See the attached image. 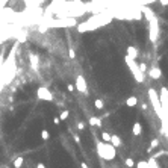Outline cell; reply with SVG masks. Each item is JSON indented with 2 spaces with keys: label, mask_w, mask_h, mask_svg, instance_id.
Returning a JSON list of instances; mask_svg holds the SVG:
<instances>
[{
  "label": "cell",
  "mask_w": 168,
  "mask_h": 168,
  "mask_svg": "<svg viewBox=\"0 0 168 168\" xmlns=\"http://www.w3.org/2000/svg\"><path fill=\"white\" fill-rule=\"evenodd\" d=\"M112 21V15L108 14V12H97L96 15H93L91 18H88L86 21L83 23H77V32L79 33H85V32H89V30H96L98 28H101V26H105L108 23Z\"/></svg>",
  "instance_id": "6da1fadb"
},
{
  "label": "cell",
  "mask_w": 168,
  "mask_h": 168,
  "mask_svg": "<svg viewBox=\"0 0 168 168\" xmlns=\"http://www.w3.org/2000/svg\"><path fill=\"white\" fill-rule=\"evenodd\" d=\"M97 153L101 159L105 161H112L117 156V148H115L111 143H103V141H98L97 143Z\"/></svg>",
  "instance_id": "7a4b0ae2"
},
{
  "label": "cell",
  "mask_w": 168,
  "mask_h": 168,
  "mask_svg": "<svg viewBox=\"0 0 168 168\" xmlns=\"http://www.w3.org/2000/svg\"><path fill=\"white\" fill-rule=\"evenodd\" d=\"M148 100H150V103H151V106H153L154 112H156V115H159V118L162 120V124H165L167 118H165L164 109H162V106H161V101H159V94H158V91H156V89H153V88H150V89H148Z\"/></svg>",
  "instance_id": "3957f363"
},
{
  "label": "cell",
  "mask_w": 168,
  "mask_h": 168,
  "mask_svg": "<svg viewBox=\"0 0 168 168\" xmlns=\"http://www.w3.org/2000/svg\"><path fill=\"white\" fill-rule=\"evenodd\" d=\"M124 62H126V65L129 67V70H130L132 76L135 77V80H136L138 83H143L144 79H146V74L139 70V65H138L136 59H132V58H129V56H124Z\"/></svg>",
  "instance_id": "277c9868"
},
{
  "label": "cell",
  "mask_w": 168,
  "mask_h": 168,
  "mask_svg": "<svg viewBox=\"0 0 168 168\" xmlns=\"http://www.w3.org/2000/svg\"><path fill=\"white\" fill-rule=\"evenodd\" d=\"M148 38L151 43H156L159 38V21L156 17L148 20Z\"/></svg>",
  "instance_id": "5b68a950"
},
{
  "label": "cell",
  "mask_w": 168,
  "mask_h": 168,
  "mask_svg": "<svg viewBox=\"0 0 168 168\" xmlns=\"http://www.w3.org/2000/svg\"><path fill=\"white\" fill-rule=\"evenodd\" d=\"M159 101H161V106L164 109L165 114V118H168V88H161V93H159Z\"/></svg>",
  "instance_id": "8992f818"
},
{
  "label": "cell",
  "mask_w": 168,
  "mask_h": 168,
  "mask_svg": "<svg viewBox=\"0 0 168 168\" xmlns=\"http://www.w3.org/2000/svg\"><path fill=\"white\" fill-rule=\"evenodd\" d=\"M36 97L40 100H44V101H51L53 100V94H51V91L49 88H46V86H40L36 89Z\"/></svg>",
  "instance_id": "52a82bcc"
},
{
  "label": "cell",
  "mask_w": 168,
  "mask_h": 168,
  "mask_svg": "<svg viewBox=\"0 0 168 168\" xmlns=\"http://www.w3.org/2000/svg\"><path fill=\"white\" fill-rule=\"evenodd\" d=\"M74 89H77L80 94H88V85H86V80L82 74H79L76 77V83H74Z\"/></svg>",
  "instance_id": "ba28073f"
},
{
  "label": "cell",
  "mask_w": 168,
  "mask_h": 168,
  "mask_svg": "<svg viewBox=\"0 0 168 168\" xmlns=\"http://www.w3.org/2000/svg\"><path fill=\"white\" fill-rule=\"evenodd\" d=\"M148 76L151 77V79L158 80V79H161V77H162V70H161L159 67H151V68L148 70Z\"/></svg>",
  "instance_id": "9c48e42d"
},
{
  "label": "cell",
  "mask_w": 168,
  "mask_h": 168,
  "mask_svg": "<svg viewBox=\"0 0 168 168\" xmlns=\"http://www.w3.org/2000/svg\"><path fill=\"white\" fill-rule=\"evenodd\" d=\"M139 9H141V12H143V15H144L147 20H151L153 17H156V15L153 14V11H151V9L147 6V5H141V8H139Z\"/></svg>",
  "instance_id": "30bf717a"
},
{
  "label": "cell",
  "mask_w": 168,
  "mask_h": 168,
  "mask_svg": "<svg viewBox=\"0 0 168 168\" xmlns=\"http://www.w3.org/2000/svg\"><path fill=\"white\" fill-rule=\"evenodd\" d=\"M29 59H30V67H32V70H33V71H38V68H40V61H38V56L33 55V53H30V55H29Z\"/></svg>",
  "instance_id": "8fae6325"
},
{
  "label": "cell",
  "mask_w": 168,
  "mask_h": 168,
  "mask_svg": "<svg viewBox=\"0 0 168 168\" xmlns=\"http://www.w3.org/2000/svg\"><path fill=\"white\" fill-rule=\"evenodd\" d=\"M109 143H111L115 148H117V147H121V144H123V143H121V138H120L117 133H112V135H111V141H109Z\"/></svg>",
  "instance_id": "7c38bea8"
},
{
  "label": "cell",
  "mask_w": 168,
  "mask_h": 168,
  "mask_svg": "<svg viewBox=\"0 0 168 168\" xmlns=\"http://www.w3.org/2000/svg\"><path fill=\"white\" fill-rule=\"evenodd\" d=\"M138 55H139V51H138L136 47H133V46H129V47H127V55H126V56L132 58V59H136Z\"/></svg>",
  "instance_id": "4fadbf2b"
},
{
  "label": "cell",
  "mask_w": 168,
  "mask_h": 168,
  "mask_svg": "<svg viewBox=\"0 0 168 168\" xmlns=\"http://www.w3.org/2000/svg\"><path fill=\"white\" fill-rule=\"evenodd\" d=\"M132 133H133L135 136H139L141 133H143V126H141V123H138V121H135V123H133Z\"/></svg>",
  "instance_id": "5bb4252c"
},
{
  "label": "cell",
  "mask_w": 168,
  "mask_h": 168,
  "mask_svg": "<svg viewBox=\"0 0 168 168\" xmlns=\"http://www.w3.org/2000/svg\"><path fill=\"white\" fill-rule=\"evenodd\" d=\"M136 105H138V97H135V96L127 97V100H126V106H129V108H135Z\"/></svg>",
  "instance_id": "9a60e30c"
},
{
  "label": "cell",
  "mask_w": 168,
  "mask_h": 168,
  "mask_svg": "<svg viewBox=\"0 0 168 168\" xmlns=\"http://www.w3.org/2000/svg\"><path fill=\"white\" fill-rule=\"evenodd\" d=\"M88 123L91 124V126H98V127H101V120H100L98 117H89Z\"/></svg>",
  "instance_id": "2e32d148"
},
{
  "label": "cell",
  "mask_w": 168,
  "mask_h": 168,
  "mask_svg": "<svg viewBox=\"0 0 168 168\" xmlns=\"http://www.w3.org/2000/svg\"><path fill=\"white\" fill-rule=\"evenodd\" d=\"M158 147H159V139H158V138H154V139L151 141V143H150V147H148L147 153H151L154 148H158Z\"/></svg>",
  "instance_id": "e0dca14e"
},
{
  "label": "cell",
  "mask_w": 168,
  "mask_h": 168,
  "mask_svg": "<svg viewBox=\"0 0 168 168\" xmlns=\"http://www.w3.org/2000/svg\"><path fill=\"white\" fill-rule=\"evenodd\" d=\"M23 162H24V158L17 156V158L14 159V168H21V167H23Z\"/></svg>",
  "instance_id": "ac0fdd59"
},
{
  "label": "cell",
  "mask_w": 168,
  "mask_h": 168,
  "mask_svg": "<svg viewBox=\"0 0 168 168\" xmlns=\"http://www.w3.org/2000/svg\"><path fill=\"white\" fill-rule=\"evenodd\" d=\"M147 164H148V168H159V165H158V162H156V159L154 158H148V161H147Z\"/></svg>",
  "instance_id": "d6986e66"
},
{
  "label": "cell",
  "mask_w": 168,
  "mask_h": 168,
  "mask_svg": "<svg viewBox=\"0 0 168 168\" xmlns=\"http://www.w3.org/2000/svg\"><path fill=\"white\" fill-rule=\"evenodd\" d=\"M68 115H70V111H68V109H64V111L59 114V120H61V121H65V120L68 118Z\"/></svg>",
  "instance_id": "ffe728a7"
},
{
  "label": "cell",
  "mask_w": 168,
  "mask_h": 168,
  "mask_svg": "<svg viewBox=\"0 0 168 168\" xmlns=\"http://www.w3.org/2000/svg\"><path fill=\"white\" fill-rule=\"evenodd\" d=\"M94 106H96V109H103V108H105V101H103L101 98H97L96 101H94Z\"/></svg>",
  "instance_id": "44dd1931"
},
{
  "label": "cell",
  "mask_w": 168,
  "mask_h": 168,
  "mask_svg": "<svg viewBox=\"0 0 168 168\" xmlns=\"http://www.w3.org/2000/svg\"><path fill=\"white\" fill-rule=\"evenodd\" d=\"M101 141H103V143H109V141H111V133L101 132Z\"/></svg>",
  "instance_id": "7402d4cb"
},
{
  "label": "cell",
  "mask_w": 168,
  "mask_h": 168,
  "mask_svg": "<svg viewBox=\"0 0 168 168\" xmlns=\"http://www.w3.org/2000/svg\"><path fill=\"white\" fill-rule=\"evenodd\" d=\"M124 164H126V167H129V168H133V167H135V162H133L132 158H126Z\"/></svg>",
  "instance_id": "603a6c76"
},
{
  "label": "cell",
  "mask_w": 168,
  "mask_h": 168,
  "mask_svg": "<svg viewBox=\"0 0 168 168\" xmlns=\"http://www.w3.org/2000/svg\"><path fill=\"white\" fill-rule=\"evenodd\" d=\"M165 154H168V151H165V150H161L159 153H154V154H151V158H161V156H165Z\"/></svg>",
  "instance_id": "cb8c5ba5"
},
{
  "label": "cell",
  "mask_w": 168,
  "mask_h": 168,
  "mask_svg": "<svg viewBox=\"0 0 168 168\" xmlns=\"http://www.w3.org/2000/svg\"><path fill=\"white\" fill-rule=\"evenodd\" d=\"M41 138H43L44 141H47V139H50V132H49V130H46V129H44V130L41 132Z\"/></svg>",
  "instance_id": "d4e9b609"
},
{
  "label": "cell",
  "mask_w": 168,
  "mask_h": 168,
  "mask_svg": "<svg viewBox=\"0 0 168 168\" xmlns=\"http://www.w3.org/2000/svg\"><path fill=\"white\" fill-rule=\"evenodd\" d=\"M136 168H148V164H147L146 161H139V162L136 164Z\"/></svg>",
  "instance_id": "484cf974"
},
{
  "label": "cell",
  "mask_w": 168,
  "mask_h": 168,
  "mask_svg": "<svg viewBox=\"0 0 168 168\" xmlns=\"http://www.w3.org/2000/svg\"><path fill=\"white\" fill-rule=\"evenodd\" d=\"M138 65H139V70L146 74V71H147V64H144V62H143V64H138Z\"/></svg>",
  "instance_id": "4316f807"
},
{
  "label": "cell",
  "mask_w": 168,
  "mask_h": 168,
  "mask_svg": "<svg viewBox=\"0 0 168 168\" xmlns=\"http://www.w3.org/2000/svg\"><path fill=\"white\" fill-rule=\"evenodd\" d=\"M77 129H79V130H83V129H85V123L79 121V123H77Z\"/></svg>",
  "instance_id": "83f0119b"
},
{
  "label": "cell",
  "mask_w": 168,
  "mask_h": 168,
  "mask_svg": "<svg viewBox=\"0 0 168 168\" xmlns=\"http://www.w3.org/2000/svg\"><path fill=\"white\" fill-rule=\"evenodd\" d=\"M68 55H70L71 59H74V58H76V51H74L73 49H70V50H68Z\"/></svg>",
  "instance_id": "f1b7e54d"
},
{
  "label": "cell",
  "mask_w": 168,
  "mask_h": 168,
  "mask_svg": "<svg viewBox=\"0 0 168 168\" xmlns=\"http://www.w3.org/2000/svg\"><path fill=\"white\" fill-rule=\"evenodd\" d=\"M73 138H74V141H76L77 144H80V136L77 135V133H74V135H73Z\"/></svg>",
  "instance_id": "f546056e"
},
{
  "label": "cell",
  "mask_w": 168,
  "mask_h": 168,
  "mask_svg": "<svg viewBox=\"0 0 168 168\" xmlns=\"http://www.w3.org/2000/svg\"><path fill=\"white\" fill-rule=\"evenodd\" d=\"M67 89H68L70 93H73V91H74V85H73V83H68V85H67Z\"/></svg>",
  "instance_id": "4dcf8cb0"
},
{
  "label": "cell",
  "mask_w": 168,
  "mask_h": 168,
  "mask_svg": "<svg viewBox=\"0 0 168 168\" xmlns=\"http://www.w3.org/2000/svg\"><path fill=\"white\" fill-rule=\"evenodd\" d=\"M159 3H161L162 6H168V0H159Z\"/></svg>",
  "instance_id": "1f68e13d"
},
{
  "label": "cell",
  "mask_w": 168,
  "mask_h": 168,
  "mask_svg": "<svg viewBox=\"0 0 168 168\" xmlns=\"http://www.w3.org/2000/svg\"><path fill=\"white\" fill-rule=\"evenodd\" d=\"M53 123H55V124H59V123H61V120H59V117H56V118H53Z\"/></svg>",
  "instance_id": "d6a6232c"
},
{
  "label": "cell",
  "mask_w": 168,
  "mask_h": 168,
  "mask_svg": "<svg viewBox=\"0 0 168 168\" xmlns=\"http://www.w3.org/2000/svg\"><path fill=\"white\" fill-rule=\"evenodd\" d=\"M80 168H89V167L86 165V162H82V164H80Z\"/></svg>",
  "instance_id": "836d02e7"
},
{
  "label": "cell",
  "mask_w": 168,
  "mask_h": 168,
  "mask_svg": "<svg viewBox=\"0 0 168 168\" xmlns=\"http://www.w3.org/2000/svg\"><path fill=\"white\" fill-rule=\"evenodd\" d=\"M36 168H46V165H44V164H38Z\"/></svg>",
  "instance_id": "e575fe53"
},
{
  "label": "cell",
  "mask_w": 168,
  "mask_h": 168,
  "mask_svg": "<svg viewBox=\"0 0 168 168\" xmlns=\"http://www.w3.org/2000/svg\"><path fill=\"white\" fill-rule=\"evenodd\" d=\"M5 168H9V167H5Z\"/></svg>",
  "instance_id": "d590c367"
}]
</instances>
